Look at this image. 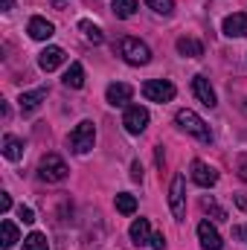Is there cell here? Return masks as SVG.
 <instances>
[{
    "label": "cell",
    "mask_w": 247,
    "mask_h": 250,
    "mask_svg": "<svg viewBox=\"0 0 247 250\" xmlns=\"http://www.w3.org/2000/svg\"><path fill=\"white\" fill-rule=\"evenodd\" d=\"M175 123L178 128H184L186 134H192V137H198L201 143H212V131H209V125L204 123L195 111H189V108H181L178 114H175Z\"/></svg>",
    "instance_id": "6da1fadb"
},
{
    "label": "cell",
    "mask_w": 247,
    "mask_h": 250,
    "mask_svg": "<svg viewBox=\"0 0 247 250\" xmlns=\"http://www.w3.org/2000/svg\"><path fill=\"white\" fill-rule=\"evenodd\" d=\"M120 56H123L128 64H134V67H143V64L151 62V50H148V44H143L140 38H134V35H125L120 38Z\"/></svg>",
    "instance_id": "7a4b0ae2"
},
{
    "label": "cell",
    "mask_w": 247,
    "mask_h": 250,
    "mask_svg": "<svg viewBox=\"0 0 247 250\" xmlns=\"http://www.w3.org/2000/svg\"><path fill=\"white\" fill-rule=\"evenodd\" d=\"M67 175H70V169H67V163H64L59 154H44L41 157V163H38V178L41 181H47V184H62L67 181Z\"/></svg>",
    "instance_id": "3957f363"
},
{
    "label": "cell",
    "mask_w": 247,
    "mask_h": 250,
    "mask_svg": "<svg viewBox=\"0 0 247 250\" xmlns=\"http://www.w3.org/2000/svg\"><path fill=\"white\" fill-rule=\"evenodd\" d=\"M93 143H96V125L90 123V120H82L70 131V148L76 154H87L93 148Z\"/></svg>",
    "instance_id": "277c9868"
},
{
    "label": "cell",
    "mask_w": 247,
    "mask_h": 250,
    "mask_svg": "<svg viewBox=\"0 0 247 250\" xmlns=\"http://www.w3.org/2000/svg\"><path fill=\"white\" fill-rule=\"evenodd\" d=\"M175 93H178V87L172 84V82H166V79H148L145 84H143V96L148 99V102H172L175 99Z\"/></svg>",
    "instance_id": "5b68a950"
},
{
    "label": "cell",
    "mask_w": 247,
    "mask_h": 250,
    "mask_svg": "<svg viewBox=\"0 0 247 250\" xmlns=\"http://www.w3.org/2000/svg\"><path fill=\"white\" fill-rule=\"evenodd\" d=\"M169 207H172L175 221H184L186 218V178L181 172L172 178V187H169Z\"/></svg>",
    "instance_id": "8992f818"
},
{
    "label": "cell",
    "mask_w": 247,
    "mask_h": 250,
    "mask_svg": "<svg viewBox=\"0 0 247 250\" xmlns=\"http://www.w3.org/2000/svg\"><path fill=\"white\" fill-rule=\"evenodd\" d=\"M123 125L128 134H143L148 128V108L143 105H128L123 114Z\"/></svg>",
    "instance_id": "52a82bcc"
},
{
    "label": "cell",
    "mask_w": 247,
    "mask_h": 250,
    "mask_svg": "<svg viewBox=\"0 0 247 250\" xmlns=\"http://www.w3.org/2000/svg\"><path fill=\"white\" fill-rule=\"evenodd\" d=\"M189 175H192V181H195L198 187H204V189H209V187L218 184V172H215L209 163H204V160H192Z\"/></svg>",
    "instance_id": "ba28073f"
},
{
    "label": "cell",
    "mask_w": 247,
    "mask_h": 250,
    "mask_svg": "<svg viewBox=\"0 0 247 250\" xmlns=\"http://www.w3.org/2000/svg\"><path fill=\"white\" fill-rule=\"evenodd\" d=\"M192 93L198 96V102H201L204 108H215V105H218L215 90H212V84H209L206 76H195V79H192Z\"/></svg>",
    "instance_id": "9c48e42d"
},
{
    "label": "cell",
    "mask_w": 247,
    "mask_h": 250,
    "mask_svg": "<svg viewBox=\"0 0 247 250\" xmlns=\"http://www.w3.org/2000/svg\"><path fill=\"white\" fill-rule=\"evenodd\" d=\"M131 96H134V87L125 84V82H114V84H108V90H105V99H108V105H114V108L128 105Z\"/></svg>",
    "instance_id": "30bf717a"
},
{
    "label": "cell",
    "mask_w": 247,
    "mask_h": 250,
    "mask_svg": "<svg viewBox=\"0 0 247 250\" xmlns=\"http://www.w3.org/2000/svg\"><path fill=\"white\" fill-rule=\"evenodd\" d=\"M221 32H224L227 38H247V15L245 12L227 15L224 23H221Z\"/></svg>",
    "instance_id": "8fae6325"
},
{
    "label": "cell",
    "mask_w": 247,
    "mask_h": 250,
    "mask_svg": "<svg viewBox=\"0 0 247 250\" xmlns=\"http://www.w3.org/2000/svg\"><path fill=\"white\" fill-rule=\"evenodd\" d=\"M64 62H67V53H64L62 47H47V50L38 56V67H41L44 73H53V70H59Z\"/></svg>",
    "instance_id": "7c38bea8"
},
{
    "label": "cell",
    "mask_w": 247,
    "mask_h": 250,
    "mask_svg": "<svg viewBox=\"0 0 247 250\" xmlns=\"http://www.w3.org/2000/svg\"><path fill=\"white\" fill-rule=\"evenodd\" d=\"M26 32H29V38H35V41H50L53 35H56V26L47 21V18H29V26H26Z\"/></svg>",
    "instance_id": "4fadbf2b"
},
{
    "label": "cell",
    "mask_w": 247,
    "mask_h": 250,
    "mask_svg": "<svg viewBox=\"0 0 247 250\" xmlns=\"http://www.w3.org/2000/svg\"><path fill=\"white\" fill-rule=\"evenodd\" d=\"M198 239H201V248H204V250H221V248H224V242H221L218 230H215L209 221H201V224H198Z\"/></svg>",
    "instance_id": "5bb4252c"
},
{
    "label": "cell",
    "mask_w": 247,
    "mask_h": 250,
    "mask_svg": "<svg viewBox=\"0 0 247 250\" xmlns=\"http://www.w3.org/2000/svg\"><path fill=\"white\" fill-rule=\"evenodd\" d=\"M44 99H47V87H35V90L21 93L18 105H21V111H23V114H32V111H38V108H41V102H44Z\"/></svg>",
    "instance_id": "9a60e30c"
},
{
    "label": "cell",
    "mask_w": 247,
    "mask_h": 250,
    "mask_svg": "<svg viewBox=\"0 0 247 250\" xmlns=\"http://www.w3.org/2000/svg\"><path fill=\"white\" fill-rule=\"evenodd\" d=\"M128 236H131V242H134L137 248H143V245H151V224H148V218H137V221L131 224Z\"/></svg>",
    "instance_id": "2e32d148"
},
{
    "label": "cell",
    "mask_w": 247,
    "mask_h": 250,
    "mask_svg": "<svg viewBox=\"0 0 247 250\" xmlns=\"http://www.w3.org/2000/svg\"><path fill=\"white\" fill-rule=\"evenodd\" d=\"M175 47H178V53H181L184 59H201V56H204V44H201L198 38H186L184 35V38H178Z\"/></svg>",
    "instance_id": "e0dca14e"
},
{
    "label": "cell",
    "mask_w": 247,
    "mask_h": 250,
    "mask_svg": "<svg viewBox=\"0 0 247 250\" xmlns=\"http://www.w3.org/2000/svg\"><path fill=\"white\" fill-rule=\"evenodd\" d=\"M3 157L12 160V163L21 160V157H23V140H18L15 134H6V137H3Z\"/></svg>",
    "instance_id": "ac0fdd59"
},
{
    "label": "cell",
    "mask_w": 247,
    "mask_h": 250,
    "mask_svg": "<svg viewBox=\"0 0 247 250\" xmlns=\"http://www.w3.org/2000/svg\"><path fill=\"white\" fill-rule=\"evenodd\" d=\"M64 84L73 87V90L84 87V67H82L79 62H73L70 67H67V73H64Z\"/></svg>",
    "instance_id": "d6986e66"
},
{
    "label": "cell",
    "mask_w": 247,
    "mask_h": 250,
    "mask_svg": "<svg viewBox=\"0 0 247 250\" xmlns=\"http://www.w3.org/2000/svg\"><path fill=\"white\" fill-rule=\"evenodd\" d=\"M15 242H18V227L6 218L0 224V245H3V250H9V248H15Z\"/></svg>",
    "instance_id": "ffe728a7"
},
{
    "label": "cell",
    "mask_w": 247,
    "mask_h": 250,
    "mask_svg": "<svg viewBox=\"0 0 247 250\" xmlns=\"http://www.w3.org/2000/svg\"><path fill=\"white\" fill-rule=\"evenodd\" d=\"M114 204H117V209H120L123 215H134V212H137V198H134L131 192H120V195L114 198Z\"/></svg>",
    "instance_id": "44dd1931"
},
{
    "label": "cell",
    "mask_w": 247,
    "mask_h": 250,
    "mask_svg": "<svg viewBox=\"0 0 247 250\" xmlns=\"http://www.w3.org/2000/svg\"><path fill=\"white\" fill-rule=\"evenodd\" d=\"M79 29H82V32H84V38H87V41H93V44H102V41H105V32H102L93 21H79Z\"/></svg>",
    "instance_id": "7402d4cb"
},
{
    "label": "cell",
    "mask_w": 247,
    "mask_h": 250,
    "mask_svg": "<svg viewBox=\"0 0 247 250\" xmlns=\"http://www.w3.org/2000/svg\"><path fill=\"white\" fill-rule=\"evenodd\" d=\"M114 15L117 18H123V21H128V18H134V12H137V0H114Z\"/></svg>",
    "instance_id": "603a6c76"
},
{
    "label": "cell",
    "mask_w": 247,
    "mask_h": 250,
    "mask_svg": "<svg viewBox=\"0 0 247 250\" xmlns=\"http://www.w3.org/2000/svg\"><path fill=\"white\" fill-rule=\"evenodd\" d=\"M23 250H50L47 236H44V233H29V236L23 239Z\"/></svg>",
    "instance_id": "cb8c5ba5"
},
{
    "label": "cell",
    "mask_w": 247,
    "mask_h": 250,
    "mask_svg": "<svg viewBox=\"0 0 247 250\" xmlns=\"http://www.w3.org/2000/svg\"><path fill=\"white\" fill-rule=\"evenodd\" d=\"M145 6L157 15H172L175 12V0H145Z\"/></svg>",
    "instance_id": "d4e9b609"
},
{
    "label": "cell",
    "mask_w": 247,
    "mask_h": 250,
    "mask_svg": "<svg viewBox=\"0 0 247 250\" xmlns=\"http://www.w3.org/2000/svg\"><path fill=\"white\" fill-rule=\"evenodd\" d=\"M201 207H204V212H209L215 221H227V212H224V209H221L212 198H204V204H201Z\"/></svg>",
    "instance_id": "484cf974"
},
{
    "label": "cell",
    "mask_w": 247,
    "mask_h": 250,
    "mask_svg": "<svg viewBox=\"0 0 247 250\" xmlns=\"http://www.w3.org/2000/svg\"><path fill=\"white\" fill-rule=\"evenodd\" d=\"M18 218H21L23 224H32V221H35V212H32L29 207H23V204H21V207H18Z\"/></svg>",
    "instance_id": "4316f807"
},
{
    "label": "cell",
    "mask_w": 247,
    "mask_h": 250,
    "mask_svg": "<svg viewBox=\"0 0 247 250\" xmlns=\"http://www.w3.org/2000/svg\"><path fill=\"white\" fill-rule=\"evenodd\" d=\"M131 181L143 184V166H140V160H134V163H131Z\"/></svg>",
    "instance_id": "83f0119b"
},
{
    "label": "cell",
    "mask_w": 247,
    "mask_h": 250,
    "mask_svg": "<svg viewBox=\"0 0 247 250\" xmlns=\"http://www.w3.org/2000/svg\"><path fill=\"white\" fill-rule=\"evenodd\" d=\"M151 248L154 250H166V236H163V233H154V236H151Z\"/></svg>",
    "instance_id": "f1b7e54d"
},
{
    "label": "cell",
    "mask_w": 247,
    "mask_h": 250,
    "mask_svg": "<svg viewBox=\"0 0 247 250\" xmlns=\"http://www.w3.org/2000/svg\"><path fill=\"white\" fill-rule=\"evenodd\" d=\"M12 209V198H9V192H3L0 195V212H9Z\"/></svg>",
    "instance_id": "f546056e"
},
{
    "label": "cell",
    "mask_w": 247,
    "mask_h": 250,
    "mask_svg": "<svg viewBox=\"0 0 247 250\" xmlns=\"http://www.w3.org/2000/svg\"><path fill=\"white\" fill-rule=\"evenodd\" d=\"M239 178H242V181H247V154H242V157H239Z\"/></svg>",
    "instance_id": "4dcf8cb0"
},
{
    "label": "cell",
    "mask_w": 247,
    "mask_h": 250,
    "mask_svg": "<svg viewBox=\"0 0 247 250\" xmlns=\"http://www.w3.org/2000/svg\"><path fill=\"white\" fill-rule=\"evenodd\" d=\"M236 207H239V209H247V195H242V192L236 195Z\"/></svg>",
    "instance_id": "1f68e13d"
},
{
    "label": "cell",
    "mask_w": 247,
    "mask_h": 250,
    "mask_svg": "<svg viewBox=\"0 0 247 250\" xmlns=\"http://www.w3.org/2000/svg\"><path fill=\"white\" fill-rule=\"evenodd\" d=\"M9 9H15V0H3V12H9Z\"/></svg>",
    "instance_id": "d6a6232c"
},
{
    "label": "cell",
    "mask_w": 247,
    "mask_h": 250,
    "mask_svg": "<svg viewBox=\"0 0 247 250\" xmlns=\"http://www.w3.org/2000/svg\"><path fill=\"white\" fill-rule=\"evenodd\" d=\"M245 236H247V227H245Z\"/></svg>",
    "instance_id": "836d02e7"
}]
</instances>
